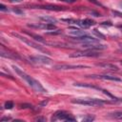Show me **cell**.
Returning <instances> with one entry per match:
<instances>
[{"mask_svg": "<svg viewBox=\"0 0 122 122\" xmlns=\"http://www.w3.org/2000/svg\"><path fill=\"white\" fill-rule=\"evenodd\" d=\"M12 68H13V70L16 71V73H17L18 75H20L21 78H23L24 80H26L27 83H28L35 92H47L37 80L33 79L31 76H30V75H28L27 73H25V72H24L22 70H20L18 67H16V66L13 65Z\"/></svg>", "mask_w": 122, "mask_h": 122, "instance_id": "6da1fadb", "label": "cell"}, {"mask_svg": "<svg viewBox=\"0 0 122 122\" xmlns=\"http://www.w3.org/2000/svg\"><path fill=\"white\" fill-rule=\"evenodd\" d=\"M71 102L74 104H80L91 107H100L104 104V101L96 98H76V99H72Z\"/></svg>", "mask_w": 122, "mask_h": 122, "instance_id": "7a4b0ae2", "label": "cell"}, {"mask_svg": "<svg viewBox=\"0 0 122 122\" xmlns=\"http://www.w3.org/2000/svg\"><path fill=\"white\" fill-rule=\"evenodd\" d=\"M55 120H65V121H75V118L69 112L65 111H58L56 112L53 116L51 117V121Z\"/></svg>", "mask_w": 122, "mask_h": 122, "instance_id": "3957f363", "label": "cell"}, {"mask_svg": "<svg viewBox=\"0 0 122 122\" xmlns=\"http://www.w3.org/2000/svg\"><path fill=\"white\" fill-rule=\"evenodd\" d=\"M11 34H12L13 36L17 37L19 40L23 41L24 43L28 44V45H29V46H30V47H32V48H34V49H36V50H39V51H46V50H45L44 48H42L41 46L37 45L36 43H34V42H32V41H30V40L27 39V38H26V37H24V36H22V35H20V34H18V33H16V32H11Z\"/></svg>", "mask_w": 122, "mask_h": 122, "instance_id": "277c9868", "label": "cell"}, {"mask_svg": "<svg viewBox=\"0 0 122 122\" xmlns=\"http://www.w3.org/2000/svg\"><path fill=\"white\" fill-rule=\"evenodd\" d=\"M99 53L95 51L92 50H87L83 51H76L71 54V57H96L98 56Z\"/></svg>", "mask_w": 122, "mask_h": 122, "instance_id": "5b68a950", "label": "cell"}, {"mask_svg": "<svg viewBox=\"0 0 122 122\" xmlns=\"http://www.w3.org/2000/svg\"><path fill=\"white\" fill-rule=\"evenodd\" d=\"M29 59L32 62V63H36V64H43V65H48L51 64V59L50 57H47L45 55H35V56H30Z\"/></svg>", "mask_w": 122, "mask_h": 122, "instance_id": "8992f818", "label": "cell"}, {"mask_svg": "<svg viewBox=\"0 0 122 122\" xmlns=\"http://www.w3.org/2000/svg\"><path fill=\"white\" fill-rule=\"evenodd\" d=\"M87 68V66L84 65H68V64H58L54 66L55 70H77V69H83Z\"/></svg>", "mask_w": 122, "mask_h": 122, "instance_id": "52a82bcc", "label": "cell"}, {"mask_svg": "<svg viewBox=\"0 0 122 122\" xmlns=\"http://www.w3.org/2000/svg\"><path fill=\"white\" fill-rule=\"evenodd\" d=\"M82 47L87 50H92V51H99V50H105L107 46L102 45L100 43H91V44H82Z\"/></svg>", "mask_w": 122, "mask_h": 122, "instance_id": "ba28073f", "label": "cell"}, {"mask_svg": "<svg viewBox=\"0 0 122 122\" xmlns=\"http://www.w3.org/2000/svg\"><path fill=\"white\" fill-rule=\"evenodd\" d=\"M69 35H71V37L75 38V37H80V36H83V35H86L88 34L86 31L82 30H79V29H76V28H72L71 27L69 29V31H68Z\"/></svg>", "mask_w": 122, "mask_h": 122, "instance_id": "9c48e42d", "label": "cell"}, {"mask_svg": "<svg viewBox=\"0 0 122 122\" xmlns=\"http://www.w3.org/2000/svg\"><path fill=\"white\" fill-rule=\"evenodd\" d=\"M94 24H95V22L93 20H92V19H89V18H86L84 20H79V23H78V25L80 27L84 28V29H88V28L92 27Z\"/></svg>", "mask_w": 122, "mask_h": 122, "instance_id": "30bf717a", "label": "cell"}, {"mask_svg": "<svg viewBox=\"0 0 122 122\" xmlns=\"http://www.w3.org/2000/svg\"><path fill=\"white\" fill-rule=\"evenodd\" d=\"M0 54L2 57H7V58H11V59H20V56L14 52H10V51H5L3 48L0 51Z\"/></svg>", "mask_w": 122, "mask_h": 122, "instance_id": "8fae6325", "label": "cell"}, {"mask_svg": "<svg viewBox=\"0 0 122 122\" xmlns=\"http://www.w3.org/2000/svg\"><path fill=\"white\" fill-rule=\"evenodd\" d=\"M97 66H99V67H101L105 70H108V71H118V67L114 64H112V63H107V62L99 63V64H97Z\"/></svg>", "mask_w": 122, "mask_h": 122, "instance_id": "7c38bea8", "label": "cell"}, {"mask_svg": "<svg viewBox=\"0 0 122 122\" xmlns=\"http://www.w3.org/2000/svg\"><path fill=\"white\" fill-rule=\"evenodd\" d=\"M39 9H45V10H65L64 7H60V6H55V5H44V6H38Z\"/></svg>", "mask_w": 122, "mask_h": 122, "instance_id": "4fadbf2b", "label": "cell"}, {"mask_svg": "<svg viewBox=\"0 0 122 122\" xmlns=\"http://www.w3.org/2000/svg\"><path fill=\"white\" fill-rule=\"evenodd\" d=\"M24 32L26 33V34H28V35H30L31 38H33L35 41H38V42H40V43H43V44H46V40L45 39H43L40 35H38V34H35V33H33V32H30V31H28V30H24Z\"/></svg>", "mask_w": 122, "mask_h": 122, "instance_id": "5bb4252c", "label": "cell"}, {"mask_svg": "<svg viewBox=\"0 0 122 122\" xmlns=\"http://www.w3.org/2000/svg\"><path fill=\"white\" fill-rule=\"evenodd\" d=\"M97 78H100V79H103V80H111V81H116V82H121V79L116 77V76H112V75H107V74H104V75H97L96 76Z\"/></svg>", "mask_w": 122, "mask_h": 122, "instance_id": "9a60e30c", "label": "cell"}, {"mask_svg": "<svg viewBox=\"0 0 122 122\" xmlns=\"http://www.w3.org/2000/svg\"><path fill=\"white\" fill-rule=\"evenodd\" d=\"M39 19L45 23H57V20L54 18V17H51V16H40Z\"/></svg>", "mask_w": 122, "mask_h": 122, "instance_id": "2e32d148", "label": "cell"}, {"mask_svg": "<svg viewBox=\"0 0 122 122\" xmlns=\"http://www.w3.org/2000/svg\"><path fill=\"white\" fill-rule=\"evenodd\" d=\"M112 117L115 118V119H119V120H122V112H112Z\"/></svg>", "mask_w": 122, "mask_h": 122, "instance_id": "e0dca14e", "label": "cell"}, {"mask_svg": "<svg viewBox=\"0 0 122 122\" xmlns=\"http://www.w3.org/2000/svg\"><path fill=\"white\" fill-rule=\"evenodd\" d=\"M92 32L95 34L96 37H98V38H100V39H105V35H104L103 33H101L100 31H98L96 29H94V30H92Z\"/></svg>", "mask_w": 122, "mask_h": 122, "instance_id": "ac0fdd59", "label": "cell"}, {"mask_svg": "<svg viewBox=\"0 0 122 122\" xmlns=\"http://www.w3.org/2000/svg\"><path fill=\"white\" fill-rule=\"evenodd\" d=\"M74 86L77 87H87V88H93V89H99L98 87L92 86V85H88V84H81V83H74Z\"/></svg>", "mask_w": 122, "mask_h": 122, "instance_id": "d6986e66", "label": "cell"}, {"mask_svg": "<svg viewBox=\"0 0 122 122\" xmlns=\"http://www.w3.org/2000/svg\"><path fill=\"white\" fill-rule=\"evenodd\" d=\"M61 33V30H51V31H47L46 34L47 35H58Z\"/></svg>", "mask_w": 122, "mask_h": 122, "instance_id": "ffe728a7", "label": "cell"}, {"mask_svg": "<svg viewBox=\"0 0 122 122\" xmlns=\"http://www.w3.org/2000/svg\"><path fill=\"white\" fill-rule=\"evenodd\" d=\"M94 119V116L93 115H87V116H85L83 119H82V121L83 122H91V121H92Z\"/></svg>", "mask_w": 122, "mask_h": 122, "instance_id": "44dd1931", "label": "cell"}, {"mask_svg": "<svg viewBox=\"0 0 122 122\" xmlns=\"http://www.w3.org/2000/svg\"><path fill=\"white\" fill-rule=\"evenodd\" d=\"M5 108L6 109H12L13 108V103L11 102V101H7L6 103H5Z\"/></svg>", "mask_w": 122, "mask_h": 122, "instance_id": "7402d4cb", "label": "cell"}, {"mask_svg": "<svg viewBox=\"0 0 122 122\" xmlns=\"http://www.w3.org/2000/svg\"><path fill=\"white\" fill-rule=\"evenodd\" d=\"M103 92H104V93H105L106 95H108V96H110L111 98H112L113 100H117V99H116V98L114 97V95H112V93H110V92H109L108 91H106V90H103Z\"/></svg>", "mask_w": 122, "mask_h": 122, "instance_id": "603a6c76", "label": "cell"}, {"mask_svg": "<svg viewBox=\"0 0 122 122\" xmlns=\"http://www.w3.org/2000/svg\"><path fill=\"white\" fill-rule=\"evenodd\" d=\"M12 11L15 12V13H17V14H23V10H21L18 9V8H13V9H12Z\"/></svg>", "mask_w": 122, "mask_h": 122, "instance_id": "cb8c5ba5", "label": "cell"}, {"mask_svg": "<svg viewBox=\"0 0 122 122\" xmlns=\"http://www.w3.org/2000/svg\"><path fill=\"white\" fill-rule=\"evenodd\" d=\"M32 106L30 105V104H22L20 105V108H23V109H26V108H31Z\"/></svg>", "mask_w": 122, "mask_h": 122, "instance_id": "d4e9b609", "label": "cell"}, {"mask_svg": "<svg viewBox=\"0 0 122 122\" xmlns=\"http://www.w3.org/2000/svg\"><path fill=\"white\" fill-rule=\"evenodd\" d=\"M0 10H2V11H7V10H8V9L6 8V6H5V5L1 4V5H0Z\"/></svg>", "mask_w": 122, "mask_h": 122, "instance_id": "484cf974", "label": "cell"}, {"mask_svg": "<svg viewBox=\"0 0 122 122\" xmlns=\"http://www.w3.org/2000/svg\"><path fill=\"white\" fill-rule=\"evenodd\" d=\"M112 13H113V14H115L116 16L122 17V12H119V11H116V10H112Z\"/></svg>", "mask_w": 122, "mask_h": 122, "instance_id": "4316f807", "label": "cell"}, {"mask_svg": "<svg viewBox=\"0 0 122 122\" xmlns=\"http://www.w3.org/2000/svg\"><path fill=\"white\" fill-rule=\"evenodd\" d=\"M11 118L10 117H8V116H5V117H3V118H1V122H5V121H9V120H10Z\"/></svg>", "mask_w": 122, "mask_h": 122, "instance_id": "83f0119b", "label": "cell"}, {"mask_svg": "<svg viewBox=\"0 0 122 122\" xmlns=\"http://www.w3.org/2000/svg\"><path fill=\"white\" fill-rule=\"evenodd\" d=\"M35 120L36 121H46V118H44V117H36Z\"/></svg>", "mask_w": 122, "mask_h": 122, "instance_id": "f1b7e54d", "label": "cell"}, {"mask_svg": "<svg viewBox=\"0 0 122 122\" xmlns=\"http://www.w3.org/2000/svg\"><path fill=\"white\" fill-rule=\"evenodd\" d=\"M60 1H64V2H68V3H72V2H74L75 0H60Z\"/></svg>", "mask_w": 122, "mask_h": 122, "instance_id": "f546056e", "label": "cell"}, {"mask_svg": "<svg viewBox=\"0 0 122 122\" xmlns=\"http://www.w3.org/2000/svg\"><path fill=\"white\" fill-rule=\"evenodd\" d=\"M46 104H47V101H44V102L41 103V106H44V105H46Z\"/></svg>", "mask_w": 122, "mask_h": 122, "instance_id": "4dcf8cb0", "label": "cell"}, {"mask_svg": "<svg viewBox=\"0 0 122 122\" xmlns=\"http://www.w3.org/2000/svg\"><path fill=\"white\" fill-rule=\"evenodd\" d=\"M11 2H20L21 0H10Z\"/></svg>", "mask_w": 122, "mask_h": 122, "instance_id": "1f68e13d", "label": "cell"}, {"mask_svg": "<svg viewBox=\"0 0 122 122\" xmlns=\"http://www.w3.org/2000/svg\"><path fill=\"white\" fill-rule=\"evenodd\" d=\"M118 28H119V29H121V30H122V25H119V26H118Z\"/></svg>", "mask_w": 122, "mask_h": 122, "instance_id": "d6a6232c", "label": "cell"}, {"mask_svg": "<svg viewBox=\"0 0 122 122\" xmlns=\"http://www.w3.org/2000/svg\"><path fill=\"white\" fill-rule=\"evenodd\" d=\"M119 6H120V7H121V8H122V2H121V3H120V4H119Z\"/></svg>", "mask_w": 122, "mask_h": 122, "instance_id": "836d02e7", "label": "cell"}, {"mask_svg": "<svg viewBox=\"0 0 122 122\" xmlns=\"http://www.w3.org/2000/svg\"><path fill=\"white\" fill-rule=\"evenodd\" d=\"M120 64H121V65H122V60H121V61H120Z\"/></svg>", "mask_w": 122, "mask_h": 122, "instance_id": "e575fe53", "label": "cell"}, {"mask_svg": "<svg viewBox=\"0 0 122 122\" xmlns=\"http://www.w3.org/2000/svg\"><path fill=\"white\" fill-rule=\"evenodd\" d=\"M119 51H122V49H120V50H119Z\"/></svg>", "mask_w": 122, "mask_h": 122, "instance_id": "d590c367", "label": "cell"}]
</instances>
